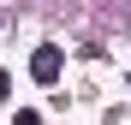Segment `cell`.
<instances>
[{"label": "cell", "instance_id": "1", "mask_svg": "<svg viewBox=\"0 0 131 125\" xmlns=\"http://www.w3.org/2000/svg\"><path fill=\"white\" fill-rule=\"evenodd\" d=\"M30 77H36V83H54V77H60V48H36V54H30Z\"/></svg>", "mask_w": 131, "mask_h": 125}, {"label": "cell", "instance_id": "2", "mask_svg": "<svg viewBox=\"0 0 131 125\" xmlns=\"http://www.w3.org/2000/svg\"><path fill=\"white\" fill-rule=\"evenodd\" d=\"M12 125H42V113H18V119H12Z\"/></svg>", "mask_w": 131, "mask_h": 125}, {"label": "cell", "instance_id": "3", "mask_svg": "<svg viewBox=\"0 0 131 125\" xmlns=\"http://www.w3.org/2000/svg\"><path fill=\"white\" fill-rule=\"evenodd\" d=\"M6 95H12V77H6V72H0V101H6Z\"/></svg>", "mask_w": 131, "mask_h": 125}]
</instances>
